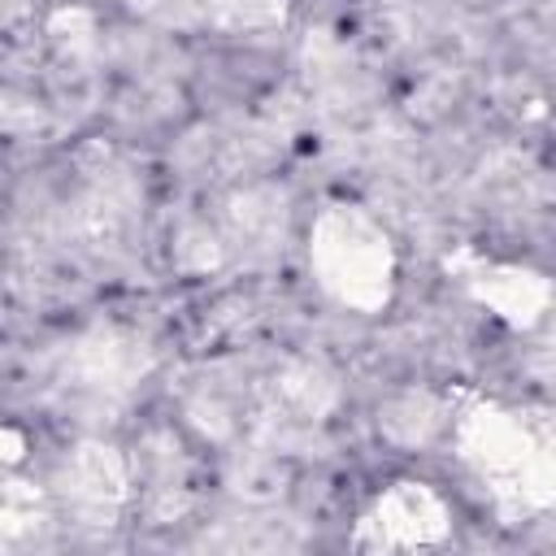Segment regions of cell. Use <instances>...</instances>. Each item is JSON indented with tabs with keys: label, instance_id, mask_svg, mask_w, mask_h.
I'll return each mask as SVG.
<instances>
[{
	"label": "cell",
	"instance_id": "7a4b0ae2",
	"mask_svg": "<svg viewBox=\"0 0 556 556\" xmlns=\"http://www.w3.org/2000/svg\"><path fill=\"white\" fill-rule=\"evenodd\" d=\"M365 530H374L378 547H421L439 543L447 534V508L443 500L421 482H395L374 513L365 517Z\"/></svg>",
	"mask_w": 556,
	"mask_h": 556
},
{
	"label": "cell",
	"instance_id": "6da1fadb",
	"mask_svg": "<svg viewBox=\"0 0 556 556\" xmlns=\"http://www.w3.org/2000/svg\"><path fill=\"white\" fill-rule=\"evenodd\" d=\"M313 265L321 287L352 308H378L391 291V248L387 235L361 208H326L313 226Z\"/></svg>",
	"mask_w": 556,
	"mask_h": 556
},
{
	"label": "cell",
	"instance_id": "277c9868",
	"mask_svg": "<svg viewBox=\"0 0 556 556\" xmlns=\"http://www.w3.org/2000/svg\"><path fill=\"white\" fill-rule=\"evenodd\" d=\"M74 482H78V495L104 504V500H117L122 495V465L109 447H83L78 460H74Z\"/></svg>",
	"mask_w": 556,
	"mask_h": 556
},
{
	"label": "cell",
	"instance_id": "3957f363",
	"mask_svg": "<svg viewBox=\"0 0 556 556\" xmlns=\"http://www.w3.org/2000/svg\"><path fill=\"white\" fill-rule=\"evenodd\" d=\"M478 291L508 321H530L543 308V300H547V287L534 274H521V269H495Z\"/></svg>",
	"mask_w": 556,
	"mask_h": 556
}]
</instances>
